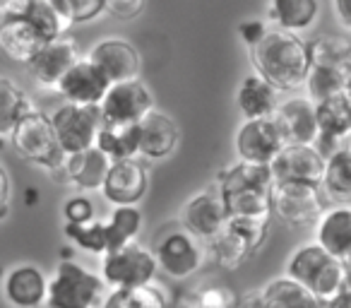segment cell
Listing matches in <instances>:
<instances>
[{"label": "cell", "instance_id": "20", "mask_svg": "<svg viewBox=\"0 0 351 308\" xmlns=\"http://www.w3.org/2000/svg\"><path fill=\"white\" fill-rule=\"evenodd\" d=\"M137 132H140V152L147 159H164L178 145V126L173 118L161 113L159 108H152L140 123H137Z\"/></svg>", "mask_w": 351, "mask_h": 308}, {"label": "cell", "instance_id": "12", "mask_svg": "<svg viewBox=\"0 0 351 308\" xmlns=\"http://www.w3.org/2000/svg\"><path fill=\"white\" fill-rule=\"evenodd\" d=\"M84 58L108 80V84H121L130 82V80H140L142 70V58L137 54V49L132 44L123 39H104L99 44L92 46Z\"/></svg>", "mask_w": 351, "mask_h": 308}, {"label": "cell", "instance_id": "5", "mask_svg": "<svg viewBox=\"0 0 351 308\" xmlns=\"http://www.w3.org/2000/svg\"><path fill=\"white\" fill-rule=\"evenodd\" d=\"M152 255L156 268L171 279H188L205 263V244L197 241L183 224H169L154 236Z\"/></svg>", "mask_w": 351, "mask_h": 308}, {"label": "cell", "instance_id": "28", "mask_svg": "<svg viewBox=\"0 0 351 308\" xmlns=\"http://www.w3.org/2000/svg\"><path fill=\"white\" fill-rule=\"evenodd\" d=\"M320 188H325V196L335 202V207H349L351 202V152L349 145L337 150L335 154L325 159Z\"/></svg>", "mask_w": 351, "mask_h": 308}, {"label": "cell", "instance_id": "18", "mask_svg": "<svg viewBox=\"0 0 351 308\" xmlns=\"http://www.w3.org/2000/svg\"><path fill=\"white\" fill-rule=\"evenodd\" d=\"M46 41L22 15H10L0 20V56L12 63L27 65Z\"/></svg>", "mask_w": 351, "mask_h": 308}, {"label": "cell", "instance_id": "1", "mask_svg": "<svg viewBox=\"0 0 351 308\" xmlns=\"http://www.w3.org/2000/svg\"><path fill=\"white\" fill-rule=\"evenodd\" d=\"M250 63L255 68V75L272 84L277 92L279 89L291 92L303 87L311 70L308 41H303L298 34L267 29L265 39L250 49Z\"/></svg>", "mask_w": 351, "mask_h": 308}, {"label": "cell", "instance_id": "25", "mask_svg": "<svg viewBox=\"0 0 351 308\" xmlns=\"http://www.w3.org/2000/svg\"><path fill=\"white\" fill-rule=\"evenodd\" d=\"M315 128L317 137L346 145L351 132V99L349 94H337L315 104Z\"/></svg>", "mask_w": 351, "mask_h": 308}, {"label": "cell", "instance_id": "22", "mask_svg": "<svg viewBox=\"0 0 351 308\" xmlns=\"http://www.w3.org/2000/svg\"><path fill=\"white\" fill-rule=\"evenodd\" d=\"M277 89L269 82H265L260 75L250 73L241 80L236 89V106L243 113L245 121H260V118H272V113L279 106Z\"/></svg>", "mask_w": 351, "mask_h": 308}, {"label": "cell", "instance_id": "35", "mask_svg": "<svg viewBox=\"0 0 351 308\" xmlns=\"http://www.w3.org/2000/svg\"><path fill=\"white\" fill-rule=\"evenodd\" d=\"M101 308H169L164 289L159 284H145V287L118 289L106 296Z\"/></svg>", "mask_w": 351, "mask_h": 308}, {"label": "cell", "instance_id": "41", "mask_svg": "<svg viewBox=\"0 0 351 308\" xmlns=\"http://www.w3.org/2000/svg\"><path fill=\"white\" fill-rule=\"evenodd\" d=\"M145 10L142 0H106V12L116 20H135Z\"/></svg>", "mask_w": 351, "mask_h": 308}, {"label": "cell", "instance_id": "11", "mask_svg": "<svg viewBox=\"0 0 351 308\" xmlns=\"http://www.w3.org/2000/svg\"><path fill=\"white\" fill-rule=\"evenodd\" d=\"M325 157L313 145H284L269 164L274 183H306L320 188Z\"/></svg>", "mask_w": 351, "mask_h": 308}, {"label": "cell", "instance_id": "36", "mask_svg": "<svg viewBox=\"0 0 351 308\" xmlns=\"http://www.w3.org/2000/svg\"><path fill=\"white\" fill-rule=\"evenodd\" d=\"M142 229V212L137 207H116L111 217L106 220L108 246L111 250H118L128 244H135ZM108 250V253H111Z\"/></svg>", "mask_w": 351, "mask_h": 308}, {"label": "cell", "instance_id": "13", "mask_svg": "<svg viewBox=\"0 0 351 308\" xmlns=\"http://www.w3.org/2000/svg\"><path fill=\"white\" fill-rule=\"evenodd\" d=\"M82 58L77 44L70 36H60V39L46 41L39 49V54L27 63L32 80L44 89H56L65 73L73 68L77 60Z\"/></svg>", "mask_w": 351, "mask_h": 308}, {"label": "cell", "instance_id": "38", "mask_svg": "<svg viewBox=\"0 0 351 308\" xmlns=\"http://www.w3.org/2000/svg\"><path fill=\"white\" fill-rule=\"evenodd\" d=\"M236 301V292L226 284H205L191 294L183 308H231Z\"/></svg>", "mask_w": 351, "mask_h": 308}, {"label": "cell", "instance_id": "44", "mask_svg": "<svg viewBox=\"0 0 351 308\" xmlns=\"http://www.w3.org/2000/svg\"><path fill=\"white\" fill-rule=\"evenodd\" d=\"M322 308H351V284L341 287L335 296L322 301Z\"/></svg>", "mask_w": 351, "mask_h": 308}, {"label": "cell", "instance_id": "39", "mask_svg": "<svg viewBox=\"0 0 351 308\" xmlns=\"http://www.w3.org/2000/svg\"><path fill=\"white\" fill-rule=\"evenodd\" d=\"M63 217H65V224L82 226V224H89V222L97 220V210H94V202L89 200V198L75 196L63 205Z\"/></svg>", "mask_w": 351, "mask_h": 308}, {"label": "cell", "instance_id": "16", "mask_svg": "<svg viewBox=\"0 0 351 308\" xmlns=\"http://www.w3.org/2000/svg\"><path fill=\"white\" fill-rule=\"evenodd\" d=\"M149 178L140 162L125 159V162H111L101 193L113 207H137L145 198Z\"/></svg>", "mask_w": 351, "mask_h": 308}, {"label": "cell", "instance_id": "24", "mask_svg": "<svg viewBox=\"0 0 351 308\" xmlns=\"http://www.w3.org/2000/svg\"><path fill=\"white\" fill-rule=\"evenodd\" d=\"M22 17L39 32L44 41L60 39L73 27L65 0H27Z\"/></svg>", "mask_w": 351, "mask_h": 308}, {"label": "cell", "instance_id": "9", "mask_svg": "<svg viewBox=\"0 0 351 308\" xmlns=\"http://www.w3.org/2000/svg\"><path fill=\"white\" fill-rule=\"evenodd\" d=\"M152 108H154V97L142 80L111 84L99 104L104 123H123V126H137Z\"/></svg>", "mask_w": 351, "mask_h": 308}, {"label": "cell", "instance_id": "33", "mask_svg": "<svg viewBox=\"0 0 351 308\" xmlns=\"http://www.w3.org/2000/svg\"><path fill=\"white\" fill-rule=\"evenodd\" d=\"M308 56H311V65L351 70V44L344 36H317L308 44Z\"/></svg>", "mask_w": 351, "mask_h": 308}, {"label": "cell", "instance_id": "23", "mask_svg": "<svg viewBox=\"0 0 351 308\" xmlns=\"http://www.w3.org/2000/svg\"><path fill=\"white\" fill-rule=\"evenodd\" d=\"M108 167L111 162L97 147L80 152V154H70L63 162V183H73L75 188H82V191H101Z\"/></svg>", "mask_w": 351, "mask_h": 308}, {"label": "cell", "instance_id": "40", "mask_svg": "<svg viewBox=\"0 0 351 308\" xmlns=\"http://www.w3.org/2000/svg\"><path fill=\"white\" fill-rule=\"evenodd\" d=\"M65 5H68V15L73 27L92 22L106 12V0H65Z\"/></svg>", "mask_w": 351, "mask_h": 308}, {"label": "cell", "instance_id": "43", "mask_svg": "<svg viewBox=\"0 0 351 308\" xmlns=\"http://www.w3.org/2000/svg\"><path fill=\"white\" fill-rule=\"evenodd\" d=\"M10 196H12V191H10V178H8L5 169L0 167V222L5 220L8 212H10Z\"/></svg>", "mask_w": 351, "mask_h": 308}, {"label": "cell", "instance_id": "21", "mask_svg": "<svg viewBox=\"0 0 351 308\" xmlns=\"http://www.w3.org/2000/svg\"><path fill=\"white\" fill-rule=\"evenodd\" d=\"M315 244L327 255L337 258L339 263L349 265L351 255V210L349 207H332L325 210L317 220Z\"/></svg>", "mask_w": 351, "mask_h": 308}, {"label": "cell", "instance_id": "3", "mask_svg": "<svg viewBox=\"0 0 351 308\" xmlns=\"http://www.w3.org/2000/svg\"><path fill=\"white\" fill-rule=\"evenodd\" d=\"M104 301L106 284L97 272L68 258L56 265L46 289V308H101Z\"/></svg>", "mask_w": 351, "mask_h": 308}, {"label": "cell", "instance_id": "46", "mask_svg": "<svg viewBox=\"0 0 351 308\" xmlns=\"http://www.w3.org/2000/svg\"><path fill=\"white\" fill-rule=\"evenodd\" d=\"M231 308H260V292L236 294V301Z\"/></svg>", "mask_w": 351, "mask_h": 308}, {"label": "cell", "instance_id": "26", "mask_svg": "<svg viewBox=\"0 0 351 308\" xmlns=\"http://www.w3.org/2000/svg\"><path fill=\"white\" fill-rule=\"evenodd\" d=\"M320 12L317 0H272L267 3V20L272 22V29L298 34V32L313 27Z\"/></svg>", "mask_w": 351, "mask_h": 308}, {"label": "cell", "instance_id": "14", "mask_svg": "<svg viewBox=\"0 0 351 308\" xmlns=\"http://www.w3.org/2000/svg\"><path fill=\"white\" fill-rule=\"evenodd\" d=\"M284 147L282 135L272 118H260V121H245L236 132V152L239 162L248 164H265L269 167L272 159Z\"/></svg>", "mask_w": 351, "mask_h": 308}, {"label": "cell", "instance_id": "27", "mask_svg": "<svg viewBox=\"0 0 351 308\" xmlns=\"http://www.w3.org/2000/svg\"><path fill=\"white\" fill-rule=\"evenodd\" d=\"M97 147L108 162H125L135 159L140 152V132L137 126H123V123H101L97 135Z\"/></svg>", "mask_w": 351, "mask_h": 308}, {"label": "cell", "instance_id": "4", "mask_svg": "<svg viewBox=\"0 0 351 308\" xmlns=\"http://www.w3.org/2000/svg\"><path fill=\"white\" fill-rule=\"evenodd\" d=\"M10 142L15 152L25 162L46 169L56 181H63V162L65 154L56 142L53 128L46 113L36 111L34 106L20 118L15 130L10 132Z\"/></svg>", "mask_w": 351, "mask_h": 308}, {"label": "cell", "instance_id": "6", "mask_svg": "<svg viewBox=\"0 0 351 308\" xmlns=\"http://www.w3.org/2000/svg\"><path fill=\"white\" fill-rule=\"evenodd\" d=\"M156 274H159V268H156L152 250L135 241V244H128L104 255L99 277L106 287H113V292H118V289L154 284Z\"/></svg>", "mask_w": 351, "mask_h": 308}, {"label": "cell", "instance_id": "30", "mask_svg": "<svg viewBox=\"0 0 351 308\" xmlns=\"http://www.w3.org/2000/svg\"><path fill=\"white\" fill-rule=\"evenodd\" d=\"M205 253L210 255V260L215 265L224 270H239L250 255L255 253V248L243 239L241 234H236L234 229L226 226L224 234H219L215 241L205 244Z\"/></svg>", "mask_w": 351, "mask_h": 308}, {"label": "cell", "instance_id": "8", "mask_svg": "<svg viewBox=\"0 0 351 308\" xmlns=\"http://www.w3.org/2000/svg\"><path fill=\"white\" fill-rule=\"evenodd\" d=\"M272 215L291 229L317 224L325 212V198L317 186L306 183H274L269 193Z\"/></svg>", "mask_w": 351, "mask_h": 308}, {"label": "cell", "instance_id": "29", "mask_svg": "<svg viewBox=\"0 0 351 308\" xmlns=\"http://www.w3.org/2000/svg\"><path fill=\"white\" fill-rule=\"evenodd\" d=\"M260 308H322V303L296 282L277 277L260 292Z\"/></svg>", "mask_w": 351, "mask_h": 308}, {"label": "cell", "instance_id": "17", "mask_svg": "<svg viewBox=\"0 0 351 308\" xmlns=\"http://www.w3.org/2000/svg\"><path fill=\"white\" fill-rule=\"evenodd\" d=\"M272 121L282 135L284 145H313L317 137L315 104L306 97H291L279 102Z\"/></svg>", "mask_w": 351, "mask_h": 308}, {"label": "cell", "instance_id": "7", "mask_svg": "<svg viewBox=\"0 0 351 308\" xmlns=\"http://www.w3.org/2000/svg\"><path fill=\"white\" fill-rule=\"evenodd\" d=\"M51 128H53L56 142L65 157L80 154L97 145V135L101 130V113L99 106H75V104H63L49 116Z\"/></svg>", "mask_w": 351, "mask_h": 308}, {"label": "cell", "instance_id": "15", "mask_svg": "<svg viewBox=\"0 0 351 308\" xmlns=\"http://www.w3.org/2000/svg\"><path fill=\"white\" fill-rule=\"evenodd\" d=\"M108 80L89 63L87 58H80L68 73L60 78L53 92L65 99V104L75 106H99L108 92Z\"/></svg>", "mask_w": 351, "mask_h": 308}, {"label": "cell", "instance_id": "2", "mask_svg": "<svg viewBox=\"0 0 351 308\" xmlns=\"http://www.w3.org/2000/svg\"><path fill=\"white\" fill-rule=\"evenodd\" d=\"M287 279L296 282L322 303L349 284V265L327 255L317 244H306L289 258Z\"/></svg>", "mask_w": 351, "mask_h": 308}, {"label": "cell", "instance_id": "10", "mask_svg": "<svg viewBox=\"0 0 351 308\" xmlns=\"http://www.w3.org/2000/svg\"><path fill=\"white\" fill-rule=\"evenodd\" d=\"M183 226L202 244H210L219 234H224L226 226H229V217H226V207L217 183L207 186L205 191H200L186 202Z\"/></svg>", "mask_w": 351, "mask_h": 308}, {"label": "cell", "instance_id": "34", "mask_svg": "<svg viewBox=\"0 0 351 308\" xmlns=\"http://www.w3.org/2000/svg\"><path fill=\"white\" fill-rule=\"evenodd\" d=\"M32 108L29 99L10 78L0 75V137H10L20 118Z\"/></svg>", "mask_w": 351, "mask_h": 308}, {"label": "cell", "instance_id": "19", "mask_svg": "<svg viewBox=\"0 0 351 308\" xmlns=\"http://www.w3.org/2000/svg\"><path fill=\"white\" fill-rule=\"evenodd\" d=\"M49 277L36 265H17L5 274L3 292L10 306L15 308H41L46 306Z\"/></svg>", "mask_w": 351, "mask_h": 308}, {"label": "cell", "instance_id": "45", "mask_svg": "<svg viewBox=\"0 0 351 308\" xmlns=\"http://www.w3.org/2000/svg\"><path fill=\"white\" fill-rule=\"evenodd\" d=\"M332 10L337 12V22H339V25L349 32L351 29V3L339 0V3H335V5H332Z\"/></svg>", "mask_w": 351, "mask_h": 308}, {"label": "cell", "instance_id": "32", "mask_svg": "<svg viewBox=\"0 0 351 308\" xmlns=\"http://www.w3.org/2000/svg\"><path fill=\"white\" fill-rule=\"evenodd\" d=\"M274 181L269 167L265 164H248V162H236L229 169L219 174L217 178V188L219 191H231V188H258V191H272Z\"/></svg>", "mask_w": 351, "mask_h": 308}, {"label": "cell", "instance_id": "42", "mask_svg": "<svg viewBox=\"0 0 351 308\" xmlns=\"http://www.w3.org/2000/svg\"><path fill=\"white\" fill-rule=\"evenodd\" d=\"M267 29H269V27L265 25V22H260V20H245V22H241V25H239V36H241V41H243V44L248 46V51H250L253 46H258L260 41L265 39Z\"/></svg>", "mask_w": 351, "mask_h": 308}, {"label": "cell", "instance_id": "37", "mask_svg": "<svg viewBox=\"0 0 351 308\" xmlns=\"http://www.w3.org/2000/svg\"><path fill=\"white\" fill-rule=\"evenodd\" d=\"M65 236H68V241H73L77 248L87 250V253H94V255H101V258L111 250V246H108L106 222H101V220H94L82 226L65 224Z\"/></svg>", "mask_w": 351, "mask_h": 308}, {"label": "cell", "instance_id": "31", "mask_svg": "<svg viewBox=\"0 0 351 308\" xmlns=\"http://www.w3.org/2000/svg\"><path fill=\"white\" fill-rule=\"evenodd\" d=\"M303 87L308 89V97L313 104L325 102L337 94H349L351 87V70H337V68H320V65H311L306 75Z\"/></svg>", "mask_w": 351, "mask_h": 308}]
</instances>
